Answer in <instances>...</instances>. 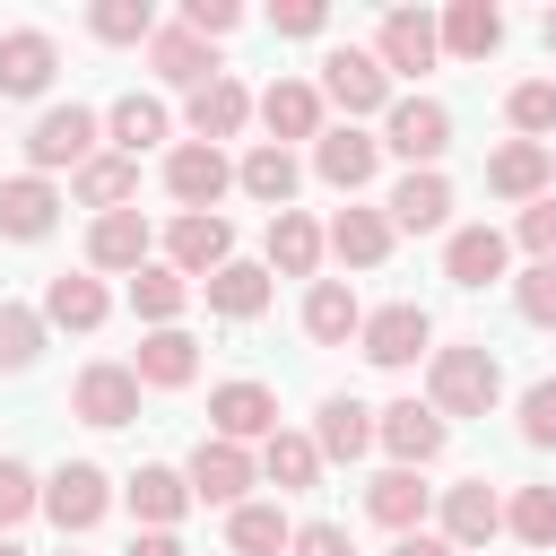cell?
I'll return each instance as SVG.
<instances>
[{
	"mask_svg": "<svg viewBox=\"0 0 556 556\" xmlns=\"http://www.w3.org/2000/svg\"><path fill=\"white\" fill-rule=\"evenodd\" d=\"M521 443L530 452H556V374L521 391Z\"/></svg>",
	"mask_w": 556,
	"mask_h": 556,
	"instance_id": "obj_47",
	"label": "cell"
},
{
	"mask_svg": "<svg viewBox=\"0 0 556 556\" xmlns=\"http://www.w3.org/2000/svg\"><path fill=\"white\" fill-rule=\"evenodd\" d=\"M43 513H52L61 539H87V530L113 513V478H104L96 460H61V469L43 478Z\"/></svg>",
	"mask_w": 556,
	"mask_h": 556,
	"instance_id": "obj_5",
	"label": "cell"
},
{
	"mask_svg": "<svg viewBox=\"0 0 556 556\" xmlns=\"http://www.w3.org/2000/svg\"><path fill=\"white\" fill-rule=\"evenodd\" d=\"M0 556H26V547H17V539H0Z\"/></svg>",
	"mask_w": 556,
	"mask_h": 556,
	"instance_id": "obj_55",
	"label": "cell"
},
{
	"mask_svg": "<svg viewBox=\"0 0 556 556\" xmlns=\"http://www.w3.org/2000/svg\"><path fill=\"white\" fill-rule=\"evenodd\" d=\"M26 513H43V478L26 460H0V530H17Z\"/></svg>",
	"mask_w": 556,
	"mask_h": 556,
	"instance_id": "obj_46",
	"label": "cell"
},
{
	"mask_svg": "<svg viewBox=\"0 0 556 556\" xmlns=\"http://www.w3.org/2000/svg\"><path fill=\"white\" fill-rule=\"evenodd\" d=\"M382 148L408 156V174H426V165H443V148H452V113H443L434 96H391V113H382Z\"/></svg>",
	"mask_w": 556,
	"mask_h": 556,
	"instance_id": "obj_6",
	"label": "cell"
},
{
	"mask_svg": "<svg viewBox=\"0 0 556 556\" xmlns=\"http://www.w3.org/2000/svg\"><path fill=\"white\" fill-rule=\"evenodd\" d=\"M547 174H556V156H547L539 139H504V148L486 156V191H495V200H513V208L547 200Z\"/></svg>",
	"mask_w": 556,
	"mask_h": 556,
	"instance_id": "obj_19",
	"label": "cell"
},
{
	"mask_svg": "<svg viewBox=\"0 0 556 556\" xmlns=\"http://www.w3.org/2000/svg\"><path fill=\"white\" fill-rule=\"evenodd\" d=\"M269 26H278V35H321V26H330V9H321V0H278V9H269Z\"/></svg>",
	"mask_w": 556,
	"mask_h": 556,
	"instance_id": "obj_51",
	"label": "cell"
},
{
	"mask_svg": "<svg viewBox=\"0 0 556 556\" xmlns=\"http://www.w3.org/2000/svg\"><path fill=\"white\" fill-rule=\"evenodd\" d=\"M382 217H391V235H434V226L452 217V182H443V165L400 174V182H391V200H382Z\"/></svg>",
	"mask_w": 556,
	"mask_h": 556,
	"instance_id": "obj_20",
	"label": "cell"
},
{
	"mask_svg": "<svg viewBox=\"0 0 556 556\" xmlns=\"http://www.w3.org/2000/svg\"><path fill=\"white\" fill-rule=\"evenodd\" d=\"M226 261H235V226H226L217 208H182V217L165 226V269H174V278L200 287V278L226 269Z\"/></svg>",
	"mask_w": 556,
	"mask_h": 556,
	"instance_id": "obj_8",
	"label": "cell"
},
{
	"mask_svg": "<svg viewBox=\"0 0 556 556\" xmlns=\"http://www.w3.org/2000/svg\"><path fill=\"white\" fill-rule=\"evenodd\" d=\"M200 295H208L217 321H261V313H269V269H261V261H226V269L200 278Z\"/></svg>",
	"mask_w": 556,
	"mask_h": 556,
	"instance_id": "obj_30",
	"label": "cell"
},
{
	"mask_svg": "<svg viewBox=\"0 0 556 556\" xmlns=\"http://www.w3.org/2000/svg\"><path fill=\"white\" fill-rule=\"evenodd\" d=\"M295 182H304L295 148H269V139H252V148H243V165H235V191H252L269 217H278V208H295Z\"/></svg>",
	"mask_w": 556,
	"mask_h": 556,
	"instance_id": "obj_27",
	"label": "cell"
},
{
	"mask_svg": "<svg viewBox=\"0 0 556 556\" xmlns=\"http://www.w3.org/2000/svg\"><path fill=\"white\" fill-rule=\"evenodd\" d=\"M504 400V365L486 339H460V348H434L426 356V408L452 426V417H486Z\"/></svg>",
	"mask_w": 556,
	"mask_h": 556,
	"instance_id": "obj_1",
	"label": "cell"
},
{
	"mask_svg": "<svg viewBox=\"0 0 556 556\" xmlns=\"http://www.w3.org/2000/svg\"><path fill=\"white\" fill-rule=\"evenodd\" d=\"M174 26H191L200 43H217V35H235V26H243V9H235V0H182V17H174Z\"/></svg>",
	"mask_w": 556,
	"mask_h": 556,
	"instance_id": "obj_49",
	"label": "cell"
},
{
	"mask_svg": "<svg viewBox=\"0 0 556 556\" xmlns=\"http://www.w3.org/2000/svg\"><path fill=\"white\" fill-rule=\"evenodd\" d=\"M148 70H156L165 87H182V96H191V87H208V78H217V43H200L191 26H156V35H148Z\"/></svg>",
	"mask_w": 556,
	"mask_h": 556,
	"instance_id": "obj_26",
	"label": "cell"
},
{
	"mask_svg": "<svg viewBox=\"0 0 556 556\" xmlns=\"http://www.w3.org/2000/svg\"><path fill=\"white\" fill-rule=\"evenodd\" d=\"M434 513H443V530H434V539H443L452 556H469V547H486V539L504 530V495H495L486 478H460V486H443V504H434Z\"/></svg>",
	"mask_w": 556,
	"mask_h": 556,
	"instance_id": "obj_12",
	"label": "cell"
},
{
	"mask_svg": "<svg viewBox=\"0 0 556 556\" xmlns=\"http://www.w3.org/2000/svg\"><path fill=\"white\" fill-rule=\"evenodd\" d=\"M504 122H513L521 139L547 148V130H556V78H521V87L504 96Z\"/></svg>",
	"mask_w": 556,
	"mask_h": 556,
	"instance_id": "obj_43",
	"label": "cell"
},
{
	"mask_svg": "<svg viewBox=\"0 0 556 556\" xmlns=\"http://www.w3.org/2000/svg\"><path fill=\"white\" fill-rule=\"evenodd\" d=\"M391 243H400V235H391V217H382V208H356V200L321 226V252H339L348 269H382V261H391Z\"/></svg>",
	"mask_w": 556,
	"mask_h": 556,
	"instance_id": "obj_21",
	"label": "cell"
},
{
	"mask_svg": "<svg viewBox=\"0 0 556 556\" xmlns=\"http://www.w3.org/2000/svg\"><path fill=\"white\" fill-rule=\"evenodd\" d=\"M252 460H261V478H269L278 495H304V486L321 478V452H313V434H295V426H278Z\"/></svg>",
	"mask_w": 556,
	"mask_h": 556,
	"instance_id": "obj_38",
	"label": "cell"
},
{
	"mask_svg": "<svg viewBox=\"0 0 556 556\" xmlns=\"http://www.w3.org/2000/svg\"><path fill=\"white\" fill-rule=\"evenodd\" d=\"M434 35H443L452 61H486V52L504 43V9H495V0H452V9L434 17Z\"/></svg>",
	"mask_w": 556,
	"mask_h": 556,
	"instance_id": "obj_34",
	"label": "cell"
},
{
	"mask_svg": "<svg viewBox=\"0 0 556 556\" xmlns=\"http://www.w3.org/2000/svg\"><path fill=\"white\" fill-rule=\"evenodd\" d=\"M87 35H96V43H148V35H156V9H148V0H96V9H87Z\"/></svg>",
	"mask_w": 556,
	"mask_h": 556,
	"instance_id": "obj_42",
	"label": "cell"
},
{
	"mask_svg": "<svg viewBox=\"0 0 556 556\" xmlns=\"http://www.w3.org/2000/svg\"><path fill=\"white\" fill-rule=\"evenodd\" d=\"M43 356V313H26V304H0V374H26Z\"/></svg>",
	"mask_w": 556,
	"mask_h": 556,
	"instance_id": "obj_44",
	"label": "cell"
},
{
	"mask_svg": "<svg viewBox=\"0 0 556 556\" xmlns=\"http://www.w3.org/2000/svg\"><path fill=\"white\" fill-rule=\"evenodd\" d=\"M96 139H104V113H87V104H43L35 130H26V174H43V182H52L61 165L78 174V165L96 156Z\"/></svg>",
	"mask_w": 556,
	"mask_h": 556,
	"instance_id": "obj_2",
	"label": "cell"
},
{
	"mask_svg": "<svg viewBox=\"0 0 556 556\" xmlns=\"http://www.w3.org/2000/svg\"><path fill=\"white\" fill-rule=\"evenodd\" d=\"M156 261V226L139 217V208H113V217H96L87 226V269L104 278V269H148Z\"/></svg>",
	"mask_w": 556,
	"mask_h": 556,
	"instance_id": "obj_18",
	"label": "cell"
},
{
	"mask_svg": "<svg viewBox=\"0 0 556 556\" xmlns=\"http://www.w3.org/2000/svg\"><path fill=\"white\" fill-rule=\"evenodd\" d=\"M70 191H78L96 217H113V208H130V200H139V165H130V156H113V148H96V156L70 174Z\"/></svg>",
	"mask_w": 556,
	"mask_h": 556,
	"instance_id": "obj_36",
	"label": "cell"
},
{
	"mask_svg": "<svg viewBox=\"0 0 556 556\" xmlns=\"http://www.w3.org/2000/svg\"><path fill=\"white\" fill-rule=\"evenodd\" d=\"M269 278H313L321 269V226L304 217V208H278L269 217V261H261Z\"/></svg>",
	"mask_w": 556,
	"mask_h": 556,
	"instance_id": "obj_37",
	"label": "cell"
},
{
	"mask_svg": "<svg viewBox=\"0 0 556 556\" xmlns=\"http://www.w3.org/2000/svg\"><path fill=\"white\" fill-rule=\"evenodd\" d=\"M252 113L269 122V148H287V139H321V87H313V78H269V87L252 96Z\"/></svg>",
	"mask_w": 556,
	"mask_h": 556,
	"instance_id": "obj_16",
	"label": "cell"
},
{
	"mask_svg": "<svg viewBox=\"0 0 556 556\" xmlns=\"http://www.w3.org/2000/svg\"><path fill=\"white\" fill-rule=\"evenodd\" d=\"M122 556H191V547H182V539H174V530H139V539H130V547H122Z\"/></svg>",
	"mask_w": 556,
	"mask_h": 556,
	"instance_id": "obj_52",
	"label": "cell"
},
{
	"mask_svg": "<svg viewBox=\"0 0 556 556\" xmlns=\"http://www.w3.org/2000/svg\"><path fill=\"white\" fill-rule=\"evenodd\" d=\"M426 504H434V486L417 478V469H382L374 486H365V513L391 530V539H408V530H426Z\"/></svg>",
	"mask_w": 556,
	"mask_h": 556,
	"instance_id": "obj_33",
	"label": "cell"
},
{
	"mask_svg": "<svg viewBox=\"0 0 556 556\" xmlns=\"http://www.w3.org/2000/svg\"><path fill=\"white\" fill-rule=\"evenodd\" d=\"M52 70H61V43L43 26H9L0 35V96H43Z\"/></svg>",
	"mask_w": 556,
	"mask_h": 556,
	"instance_id": "obj_25",
	"label": "cell"
},
{
	"mask_svg": "<svg viewBox=\"0 0 556 556\" xmlns=\"http://www.w3.org/2000/svg\"><path fill=\"white\" fill-rule=\"evenodd\" d=\"M182 486H191V504H252V486H261V460L243 452V443H217V434H200L191 443V469H182Z\"/></svg>",
	"mask_w": 556,
	"mask_h": 556,
	"instance_id": "obj_4",
	"label": "cell"
},
{
	"mask_svg": "<svg viewBox=\"0 0 556 556\" xmlns=\"http://www.w3.org/2000/svg\"><path fill=\"white\" fill-rule=\"evenodd\" d=\"M374 165H382V139H374V130H356V122H339V130H321V139H313V174H321L330 191H348V200L374 182Z\"/></svg>",
	"mask_w": 556,
	"mask_h": 556,
	"instance_id": "obj_14",
	"label": "cell"
},
{
	"mask_svg": "<svg viewBox=\"0 0 556 556\" xmlns=\"http://www.w3.org/2000/svg\"><path fill=\"white\" fill-rule=\"evenodd\" d=\"M539 35H547V52H556V9H547V26H539Z\"/></svg>",
	"mask_w": 556,
	"mask_h": 556,
	"instance_id": "obj_54",
	"label": "cell"
},
{
	"mask_svg": "<svg viewBox=\"0 0 556 556\" xmlns=\"http://www.w3.org/2000/svg\"><path fill=\"white\" fill-rule=\"evenodd\" d=\"M70 417H78V426H130V417H139V374L113 365V356L78 365V382H70Z\"/></svg>",
	"mask_w": 556,
	"mask_h": 556,
	"instance_id": "obj_10",
	"label": "cell"
},
{
	"mask_svg": "<svg viewBox=\"0 0 556 556\" xmlns=\"http://www.w3.org/2000/svg\"><path fill=\"white\" fill-rule=\"evenodd\" d=\"M165 191H174L182 208H217V200L235 191V165H226V148H200V139H182V148L165 156Z\"/></svg>",
	"mask_w": 556,
	"mask_h": 556,
	"instance_id": "obj_17",
	"label": "cell"
},
{
	"mask_svg": "<svg viewBox=\"0 0 556 556\" xmlns=\"http://www.w3.org/2000/svg\"><path fill=\"white\" fill-rule=\"evenodd\" d=\"M130 374H139V391H182L191 374H200V339L174 321V330H148L139 339V356H130Z\"/></svg>",
	"mask_w": 556,
	"mask_h": 556,
	"instance_id": "obj_28",
	"label": "cell"
},
{
	"mask_svg": "<svg viewBox=\"0 0 556 556\" xmlns=\"http://www.w3.org/2000/svg\"><path fill=\"white\" fill-rule=\"evenodd\" d=\"M287 556H356V539H348L339 521H295V539H287Z\"/></svg>",
	"mask_w": 556,
	"mask_h": 556,
	"instance_id": "obj_50",
	"label": "cell"
},
{
	"mask_svg": "<svg viewBox=\"0 0 556 556\" xmlns=\"http://www.w3.org/2000/svg\"><path fill=\"white\" fill-rule=\"evenodd\" d=\"M313 452H321V460H365V452H374V408L348 400V391H330V400L313 408Z\"/></svg>",
	"mask_w": 556,
	"mask_h": 556,
	"instance_id": "obj_29",
	"label": "cell"
},
{
	"mask_svg": "<svg viewBox=\"0 0 556 556\" xmlns=\"http://www.w3.org/2000/svg\"><path fill=\"white\" fill-rule=\"evenodd\" d=\"M226 539H235V556H287L295 521H287L278 504H235V513H226Z\"/></svg>",
	"mask_w": 556,
	"mask_h": 556,
	"instance_id": "obj_40",
	"label": "cell"
},
{
	"mask_svg": "<svg viewBox=\"0 0 556 556\" xmlns=\"http://www.w3.org/2000/svg\"><path fill=\"white\" fill-rule=\"evenodd\" d=\"M513 269V235H495V226H452V243H443V278L452 287H495Z\"/></svg>",
	"mask_w": 556,
	"mask_h": 556,
	"instance_id": "obj_22",
	"label": "cell"
},
{
	"mask_svg": "<svg viewBox=\"0 0 556 556\" xmlns=\"http://www.w3.org/2000/svg\"><path fill=\"white\" fill-rule=\"evenodd\" d=\"M182 122H191V139H200V148H217V139H235V130L252 122V87H243L235 70H217L208 87H191Z\"/></svg>",
	"mask_w": 556,
	"mask_h": 556,
	"instance_id": "obj_15",
	"label": "cell"
},
{
	"mask_svg": "<svg viewBox=\"0 0 556 556\" xmlns=\"http://www.w3.org/2000/svg\"><path fill=\"white\" fill-rule=\"evenodd\" d=\"M321 104H339L348 122H365V113H391V78H382V61H374V52H356V43L321 52Z\"/></svg>",
	"mask_w": 556,
	"mask_h": 556,
	"instance_id": "obj_7",
	"label": "cell"
},
{
	"mask_svg": "<svg viewBox=\"0 0 556 556\" xmlns=\"http://www.w3.org/2000/svg\"><path fill=\"white\" fill-rule=\"evenodd\" d=\"M104 313H113V295H104V278L96 269H61L52 287H43V330H104Z\"/></svg>",
	"mask_w": 556,
	"mask_h": 556,
	"instance_id": "obj_31",
	"label": "cell"
},
{
	"mask_svg": "<svg viewBox=\"0 0 556 556\" xmlns=\"http://www.w3.org/2000/svg\"><path fill=\"white\" fill-rule=\"evenodd\" d=\"M61 556H78V547H61Z\"/></svg>",
	"mask_w": 556,
	"mask_h": 556,
	"instance_id": "obj_56",
	"label": "cell"
},
{
	"mask_svg": "<svg viewBox=\"0 0 556 556\" xmlns=\"http://www.w3.org/2000/svg\"><path fill=\"white\" fill-rule=\"evenodd\" d=\"M122 504L139 513V530H174V521L191 513V486H182V469H165V460H139V469L122 478Z\"/></svg>",
	"mask_w": 556,
	"mask_h": 556,
	"instance_id": "obj_23",
	"label": "cell"
},
{
	"mask_svg": "<svg viewBox=\"0 0 556 556\" xmlns=\"http://www.w3.org/2000/svg\"><path fill=\"white\" fill-rule=\"evenodd\" d=\"M374 61H382V78H417V70H434V61H443L434 9H391L382 35H374Z\"/></svg>",
	"mask_w": 556,
	"mask_h": 556,
	"instance_id": "obj_13",
	"label": "cell"
},
{
	"mask_svg": "<svg viewBox=\"0 0 556 556\" xmlns=\"http://www.w3.org/2000/svg\"><path fill=\"white\" fill-rule=\"evenodd\" d=\"M504 530H513L521 547H556V486H513Z\"/></svg>",
	"mask_w": 556,
	"mask_h": 556,
	"instance_id": "obj_41",
	"label": "cell"
},
{
	"mask_svg": "<svg viewBox=\"0 0 556 556\" xmlns=\"http://www.w3.org/2000/svg\"><path fill=\"white\" fill-rule=\"evenodd\" d=\"M52 226H61V191L43 174H9L0 182V235L9 243H43Z\"/></svg>",
	"mask_w": 556,
	"mask_h": 556,
	"instance_id": "obj_24",
	"label": "cell"
},
{
	"mask_svg": "<svg viewBox=\"0 0 556 556\" xmlns=\"http://www.w3.org/2000/svg\"><path fill=\"white\" fill-rule=\"evenodd\" d=\"M356 356L382 365V374H408L417 356H434V321H426V304H382V313H365Z\"/></svg>",
	"mask_w": 556,
	"mask_h": 556,
	"instance_id": "obj_3",
	"label": "cell"
},
{
	"mask_svg": "<svg viewBox=\"0 0 556 556\" xmlns=\"http://www.w3.org/2000/svg\"><path fill=\"white\" fill-rule=\"evenodd\" d=\"M391 556H452L434 530H408V539H391Z\"/></svg>",
	"mask_w": 556,
	"mask_h": 556,
	"instance_id": "obj_53",
	"label": "cell"
},
{
	"mask_svg": "<svg viewBox=\"0 0 556 556\" xmlns=\"http://www.w3.org/2000/svg\"><path fill=\"white\" fill-rule=\"evenodd\" d=\"M513 243H521L530 261H556V200H530V208L513 217Z\"/></svg>",
	"mask_w": 556,
	"mask_h": 556,
	"instance_id": "obj_48",
	"label": "cell"
},
{
	"mask_svg": "<svg viewBox=\"0 0 556 556\" xmlns=\"http://www.w3.org/2000/svg\"><path fill=\"white\" fill-rule=\"evenodd\" d=\"M182 304H191V278H174L165 261L130 269V313H139L148 330H174V321H182Z\"/></svg>",
	"mask_w": 556,
	"mask_h": 556,
	"instance_id": "obj_39",
	"label": "cell"
},
{
	"mask_svg": "<svg viewBox=\"0 0 556 556\" xmlns=\"http://www.w3.org/2000/svg\"><path fill=\"white\" fill-rule=\"evenodd\" d=\"M374 443L391 452V469H426V460H443L452 426H443L426 400H391V408H374Z\"/></svg>",
	"mask_w": 556,
	"mask_h": 556,
	"instance_id": "obj_9",
	"label": "cell"
},
{
	"mask_svg": "<svg viewBox=\"0 0 556 556\" xmlns=\"http://www.w3.org/2000/svg\"><path fill=\"white\" fill-rule=\"evenodd\" d=\"M208 434H217V443H243V452L269 443V434H278V391H269V382H217V391H208Z\"/></svg>",
	"mask_w": 556,
	"mask_h": 556,
	"instance_id": "obj_11",
	"label": "cell"
},
{
	"mask_svg": "<svg viewBox=\"0 0 556 556\" xmlns=\"http://www.w3.org/2000/svg\"><path fill=\"white\" fill-rule=\"evenodd\" d=\"M165 130H174V113H165L156 96H139V87H130V96H113V113H104V139H113V156H130V165H139V156H148Z\"/></svg>",
	"mask_w": 556,
	"mask_h": 556,
	"instance_id": "obj_35",
	"label": "cell"
},
{
	"mask_svg": "<svg viewBox=\"0 0 556 556\" xmlns=\"http://www.w3.org/2000/svg\"><path fill=\"white\" fill-rule=\"evenodd\" d=\"M365 330V304H356V287L348 278H313L304 287V339H321V348H348Z\"/></svg>",
	"mask_w": 556,
	"mask_h": 556,
	"instance_id": "obj_32",
	"label": "cell"
},
{
	"mask_svg": "<svg viewBox=\"0 0 556 556\" xmlns=\"http://www.w3.org/2000/svg\"><path fill=\"white\" fill-rule=\"evenodd\" d=\"M513 313L539 321V330H556V261H530V269L513 278Z\"/></svg>",
	"mask_w": 556,
	"mask_h": 556,
	"instance_id": "obj_45",
	"label": "cell"
}]
</instances>
